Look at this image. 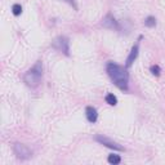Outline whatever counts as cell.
I'll list each match as a JSON object with an SVG mask.
<instances>
[{
    "label": "cell",
    "instance_id": "obj_1",
    "mask_svg": "<svg viewBox=\"0 0 165 165\" xmlns=\"http://www.w3.org/2000/svg\"><path fill=\"white\" fill-rule=\"evenodd\" d=\"M106 72H107L108 78L114 82V85L117 86L120 90L127 92L129 86V74L127 67H123L112 61L107 62L106 64Z\"/></svg>",
    "mask_w": 165,
    "mask_h": 165
},
{
    "label": "cell",
    "instance_id": "obj_2",
    "mask_svg": "<svg viewBox=\"0 0 165 165\" xmlns=\"http://www.w3.org/2000/svg\"><path fill=\"white\" fill-rule=\"evenodd\" d=\"M41 78H43V62L38 61L30 70H27L25 72V75H23V81L28 86L36 88L40 84Z\"/></svg>",
    "mask_w": 165,
    "mask_h": 165
},
{
    "label": "cell",
    "instance_id": "obj_3",
    "mask_svg": "<svg viewBox=\"0 0 165 165\" xmlns=\"http://www.w3.org/2000/svg\"><path fill=\"white\" fill-rule=\"evenodd\" d=\"M52 45H53V48L57 49L58 52H61L64 56L70 57V39L67 36L61 35V36L56 38L54 40H53Z\"/></svg>",
    "mask_w": 165,
    "mask_h": 165
},
{
    "label": "cell",
    "instance_id": "obj_4",
    "mask_svg": "<svg viewBox=\"0 0 165 165\" xmlns=\"http://www.w3.org/2000/svg\"><path fill=\"white\" fill-rule=\"evenodd\" d=\"M13 151H14L16 156L21 159V160H27V159H30L32 156V151L26 145L20 143V142H16L13 145Z\"/></svg>",
    "mask_w": 165,
    "mask_h": 165
},
{
    "label": "cell",
    "instance_id": "obj_5",
    "mask_svg": "<svg viewBox=\"0 0 165 165\" xmlns=\"http://www.w3.org/2000/svg\"><path fill=\"white\" fill-rule=\"evenodd\" d=\"M94 139H96L98 143H101V145H103V146H106V147H108V148H111V150L124 151V147H123L121 145H119L117 142H115V141H112V139L108 138V137H105V135H102V134L96 135V137H94Z\"/></svg>",
    "mask_w": 165,
    "mask_h": 165
},
{
    "label": "cell",
    "instance_id": "obj_6",
    "mask_svg": "<svg viewBox=\"0 0 165 165\" xmlns=\"http://www.w3.org/2000/svg\"><path fill=\"white\" fill-rule=\"evenodd\" d=\"M101 25H102L105 28H108V30H114V31H120V30H121V26H120L119 21H116V18H115V17L111 14V13H108V14L102 20Z\"/></svg>",
    "mask_w": 165,
    "mask_h": 165
},
{
    "label": "cell",
    "instance_id": "obj_7",
    "mask_svg": "<svg viewBox=\"0 0 165 165\" xmlns=\"http://www.w3.org/2000/svg\"><path fill=\"white\" fill-rule=\"evenodd\" d=\"M138 53H139V41H138V43L135 44V45H133L130 53H129V56H128V58H127V62H125V67H127V68H130V67H132V64L134 63V61L137 60Z\"/></svg>",
    "mask_w": 165,
    "mask_h": 165
},
{
    "label": "cell",
    "instance_id": "obj_8",
    "mask_svg": "<svg viewBox=\"0 0 165 165\" xmlns=\"http://www.w3.org/2000/svg\"><path fill=\"white\" fill-rule=\"evenodd\" d=\"M85 115H86V119L89 123L94 124L98 119V111L96 107H93V106H88L85 108Z\"/></svg>",
    "mask_w": 165,
    "mask_h": 165
},
{
    "label": "cell",
    "instance_id": "obj_9",
    "mask_svg": "<svg viewBox=\"0 0 165 165\" xmlns=\"http://www.w3.org/2000/svg\"><path fill=\"white\" fill-rule=\"evenodd\" d=\"M107 161H108L111 165H117V164L121 163V157H120V155L111 154V155H108V157H107Z\"/></svg>",
    "mask_w": 165,
    "mask_h": 165
},
{
    "label": "cell",
    "instance_id": "obj_10",
    "mask_svg": "<svg viewBox=\"0 0 165 165\" xmlns=\"http://www.w3.org/2000/svg\"><path fill=\"white\" fill-rule=\"evenodd\" d=\"M105 99H106V102H107L110 106H116V105H117V98H116V96H114L112 93L106 94Z\"/></svg>",
    "mask_w": 165,
    "mask_h": 165
},
{
    "label": "cell",
    "instance_id": "obj_11",
    "mask_svg": "<svg viewBox=\"0 0 165 165\" xmlns=\"http://www.w3.org/2000/svg\"><path fill=\"white\" fill-rule=\"evenodd\" d=\"M143 23H145L146 27H155L156 26V18L155 17H152V16H148V17H146L145 18Z\"/></svg>",
    "mask_w": 165,
    "mask_h": 165
},
{
    "label": "cell",
    "instance_id": "obj_12",
    "mask_svg": "<svg viewBox=\"0 0 165 165\" xmlns=\"http://www.w3.org/2000/svg\"><path fill=\"white\" fill-rule=\"evenodd\" d=\"M12 13H13L16 17L21 16V13H22V7H21V4H13V7H12Z\"/></svg>",
    "mask_w": 165,
    "mask_h": 165
},
{
    "label": "cell",
    "instance_id": "obj_13",
    "mask_svg": "<svg viewBox=\"0 0 165 165\" xmlns=\"http://www.w3.org/2000/svg\"><path fill=\"white\" fill-rule=\"evenodd\" d=\"M150 71L152 72V75H155V76H160L161 74V68L159 64H152V66L150 67Z\"/></svg>",
    "mask_w": 165,
    "mask_h": 165
},
{
    "label": "cell",
    "instance_id": "obj_14",
    "mask_svg": "<svg viewBox=\"0 0 165 165\" xmlns=\"http://www.w3.org/2000/svg\"><path fill=\"white\" fill-rule=\"evenodd\" d=\"M64 2H67V3H70L72 5V7L75 8V9H78V5H76V3H75V0H64Z\"/></svg>",
    "mask_w": 165,
    "mask_h": 165
}]
</instances>
